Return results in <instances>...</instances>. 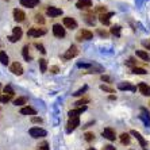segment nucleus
I'll return each mask as SVG.
<instances>
[{
  "label": "nucleus",
  "instance_id": "1",
  "mask_svg": "<svg viewBox=\"0 0 150 150\" xmlns=\"http://www.w3.org/2000/svg\"><path fill=\"white\" fill-rule=\"evenodd\" d=\"M46 34V30L45 28H39V27H33V28H28L27 35L31 37V38H39L41 35H45Z\"/></svg>",
  "mask_w": 150,
  "mask_h": 150
},
{
  "label": "nucleus",
  "instance_id": "2",
  "mask_svg": "<svg viewBox=\"0 0 150 150\" xmlns=\"http://www.w3.org/2000/svg\"><path fill=\"white\" fill-rule=\"evenodd\" d=\"M77 54H79V49H77V46L72 45L69 49L67 50V53H65V54L62 56V59H65V61H68V59H72V58H74Z\"/></svg>",
  "mask_w": 150,
  "mask_h": 150
},
{
  "label": "nucleus",
  "instance_id": "3",
  "mask_svg": "<svg viewBox=\"0 0 150 150\" xmlns=\"http://www.w3.org/2000/svg\"><path fill=\"white\" fill-rule=\"evenodd\" d=\"M28 134L33 138H43V137H46V131L43 129H41V127H31Z\"/></svg>",
  "mask_w": 150,
  "mask_h": 150
},
{
  "label": "nucleus",
  "instance_id": "4",
  "mask_svg": "<svg viewBox=\"0 0 150 150\" xmlns=\"http://www.w3.org/2000/svg\"><path fill=\"white\" fill-rule=\"evenodd\" d=\"M22 35H23V31H22V28L21 27H14L12 28V35H10L8 37V39H10V42H16L19 41V39L22 38Z\"/></svg>",
  "mask_w": 150,
  "mask_h": 150
},
{
  "label": "nucleus",
  "instance_id": "5",
  "mask_svg": "<svg viewBox=\"0 0 150 150\" xmlns=\"http://www.w3.org/2000/svg\"><path fill=\"white\" fill-rule=\"evenodd\" d=\"M92 38H93V34H92L89 30H81L76 37L77 41H89V39H92Z\"/></svg>",
  "mask_w": 150,
  "mask_h": 150
},
{
  "label": "nucleus",
  "instance_id": "6",
  "mask_svg": "<svg viewBox=\"0 0 150 150\" xmlns=\"http://www.w3.org/2000/svg\"><path fill=\"white\" fill-rule=\"evenodd\" d=\"M80 125V119L79 118H69V122L67 123V133H72L77 126Z\"/></svg>",
  "mask_w": 150,
  "mask_h": 150
},
{
  "label": "nucleus",
  "instance_id": "7",
  "mask_svg": "<svg viewBox=\"0 0 150 150\" xmlns=\"http://www.w3.org/2000/svg\"><path fill=\"white\" fill-rule=\"evenodd\" d=\"M53 34H54V37H57V38H64L67 33H65V28H64V26L54 25V26H53Z\"/></svg>",
  "mask_w": 150,
  "mask_h": 150
},
{
  "label": "nucleus",
  "instance_id": "8",
  "mask_svg": "<svg viewBox=\"0 0 150 150\" xmlns=\"http://www.w3.org/2000/svg\"><path fill=\"white\" fill-rule=\"evenodd\" d=\"M101 135L104 137V138H107L108 141H115V138H116L115 131H114L112 129H110V127H107V129L103 130V131H101Z\"/></svg>",
  "mask_w": 150,
  "mask_h": 150
},
{
  "label": "nucleus",
  "instance_id": "9",
  "mask_svg": "<svg viewBox=\"0 0 150 150\" xmlns=\"http://www.w3.org/2000/svg\"><path fill=\"white\" fill-rule=\"evenodd\" d=\"M64 26L67 28H77V22L74 21L72 16H67V18H64Z\"/></svg>",
  "mask_w": 150,
  "mask_h": 150
},
{
  "label": "nucleus",
  "instance_id": "10",
  "mask_svg": "<svg viewBox=\"0 0 150 150\" xmlns=\"http://www.w3.org/2000/svg\"><path fill=\"white\" fill-rule=\"evenodd\" d=\"M76 7L79 10H88L92 7V0H79L76 3Z\"/></svg>",
  "mask_w": 150,
  "mask_h": 150
},
{
  "label": "nucleus",
  "instance_id": "11",
  "mask_svg": "<svg viewBox=\"0 0 150 150\" xmlns=\"http://www.w3.org/2000/svg\"><path fill=\"white\" fill-rule=\"evenodd\" d=\"M46 12H47V15H49L50 18H56V16H58V15H62V10H61V8L53 7V6L47 7Z\"/></svg>",
  "mask_w": 150,
  "mask_h": 150
},
{
  "label": "nucleus",
  "instance_id": "12",
  "mask_svg": "<svg viewBox=\"0 0 150 150\" xmlns=\"http://www.w3.org/2000/svg\"><path fill=\"white\" fill-rule=\"evenodd\" d=\"M114 16V12H105V14H101L99 15V21H100V23H103V25H110V19Z\"/></svg>",
  "mask_w": 150,
  "mask_h": 150
},
{
  "label": "nucleus",
  "instance_id": "13",
  "mask_svg": "<svg viewBox=\"0 0 150 150\" xmlns=\"http://www.w3.org/2000/svg\"><path fill=\"white\" fill-rule=\"evenodd\" d=\"M85 110H87V105H83V107H79L76 110H70L68 115H69V118H79V115H81Z\"/></svg>",
  "mask_w": 150,
  "mask_h": 150
},
{
  "label": "nucleus",
  "instance_id": "14",
  "mask_svg": "<svg viewBox=\"0 0 150 150\" xmlns=\"http://www.w3.org/2000/svg\"><path fill=\"white\" fill-rule=\"evenodd\" d=\"M10 69H11V72H12L14 74H18V76L23 74V67H22L19 62H14L10 67Z\"/></svg>",
  "mask_w": 150,
  "mask_h": 150
},
{
  "label": "nucleus",
  "instance_id": "15",
  "mask_svg": "<svg viewBox=\"0 0 150 150\" xmlns=\"http://www.w3.org/2000/svg\"><path fill=\"white\" fill-rule=\"evenodd\" d=\"M130 134H131V135H134V137H135V138H137V139H138V142L141 143V146H142L143 149H147V142H146V141H145V138H143V137L141 135V134L138 133V131H135V130H133V131H131V133H130Z\"/></svg>",
  "mask_w": 150,
  "mask_h": 150
},
{
  "label": "nucleus",
  "instance_id": "16",
  "mask_svg": "<svg viewBox=\"0 0 150 150\" xmlns=\"http://www.w3.org/2000/svg\"><path fill=\"white\" fill-rule=\"evenodd\" d=\"M14 19L16 22H23L26 19V14L19 8H15L14 10Z\"/></svg>",
  "mask_w": 150,
  "mask_h": 150
},
{
  "label": "nucleus",
  "instance_id": "17",
  "mask_svg": "<svg viewBox=\"0 0 150 150\" xmlns=\"http://www.w3.org/2000/svg\"><path fill=\"white\" fill-rule=\"evenodd\" d=\"M21 4L23 6V7L34 8L39 4V0H21Z\"/></svg>",
  "mask_w": 150,
  "mask_h": 150
},
{
  "label": "nucleus",
  "instance_id": "18",
  "mask_svg": "<svg viewBox=\"0 0 150 150\" xmlns=\"http://www.w3.org/2000/svg\"><path fill=\"white\" fill-rule=\"evenodd\" d=\"M118 88H119V89H122V91H133V92L137 91V87L131 85L130 83H120L118 85Z\"/></svg>",
  "mask_w": 150,
  "mask_h": 150
},
{
  "label": "nucleus",
  "instance_id": "19",
  "mask_svg": "<svg viewBox=\"0 0 150 150\" xmlns=\"http://www.w3.org/2000/svg\"><path fill=\"white\" fill-rule=\"evenodd\" d=\"M138 89H139V92L143 95V96H150V87L147 84L141 83L139 85H138Z\"/></svg>",
  "mask_w": 150,
  "mask_h": 150
},
{
  "label": "nucleus",
  "instance_id": "20",
  "mask_svg": "<svg viewBox=\"0 0 150 150\" xmlns=\"http://www.w3.org/2000/svg\"><path fill=\"white\" fill-rule=\"evenodd\" d=\"M21 114L22 115H33L34 116V115H37V111H35L33 107H28L27 105V107H23V108L21 110Z\"/></svg>",
  "mask_w": 150,
  "mask_h": 150
},
{
  "label": "nucleus",
  "instance_id": "21",
  "mask_svg": "<svg viewBox=\"0 0 150 150\" xmlns=\"http://www.w3.org/2000/svg\"><path fill=\"white\" fill-rule=\"evenodd\" d=\"M0 62L3 64V65H7L8 62H10V58H8V56H7V53L6 52H0Z\"/></svg>",
  "mask_w": 150,
  "mask_h": 150
},
{
  "label": "nucleus",
  "instance_id": "22",
  "mask_svg": "<svg viewBox=\"0 0 150 150\" xmlns=\"http://www.w3.org/2000/svg\"><path fill=\"white\" fill-rule=\"evenodd\" d=\"M137 56L139 57L141 59H143V61H149L150 59V57H149V54H147L146 52H143V50H137Z\"/></svg>",
  "mask_w": 150,
  "mask_h": 150
},
{
  "label": "nucleus",
  "instance_id": "23",
  "mask_svg": "<svg viewBox=\"0 0 150 150\" xmlns=\"http://www.w3.org/2000/svg\"><path fill=\"white\" fill-rule=\"evenodd\" d=\"M39 68H41V72L42 73H45L46 70H47V61L45 58H41L39 59Z\"/></svg>",
  "mask_w": 150,
  "mask_h": 150
},
{
  "label": "nucleus",
  "instance_id": "24",
  "mask_svg": "<svg viewBox=\"0 0 150 150\" xmlns=\"http://www.w3.org/2000/svg\"><path fill=\"white\" fill-rule=\"evenodd\" d=\"M120 142H122L123 145H129L130 143V134H127V133L120 134Z\"/></svg>",
  "mask_w": 150,
  "mask_h": 150
},
{
  "label": "nucleus",
  "instance_id": "25",
  "mask_svg": "<svg viewBox=\"0 0 150 150\" xmlns=\"http://www.w3.org/2000/svg\"><path fill=\"white\" fill-rule=\"evenodd\" d=\"M27 103V98H25V96H22V98H18L14 100V104L15 105H22V104H26Z\"/></svg>",
  "mask_w": 150,
  "mask_h": 150
},
{
  "label": "nucleus",
  "instance_id": "26",
  "mask_svg": "<svg viewBox=\"0 0 150 150\" xmlns=\"http://www.w3.org/2000/svg\"><path fill=\"white\" fill-rule=\"evenodd\" d=\"M28 46H25L23 47V50H22V53H23V57H25V59L26 61H30L31 59V56H30V52H28Z\"/></svg>",
  "mask_w": 150,
  "mask_h": 150
},
{
  "label": "nucleus",
  "instance_id": "27",
  "mask_svg": "<svg viewBox=\"0 0 150 150\" xmlns=\"http://www.w3.org/2000/svg\"><path fill=\"white\" fill-rule=\"evenodd\" d=\"M111 34L116 35V37H120V26L119 25H115L111 27Z\"/></svg>",
  "mask_w": 150,
  "mask_h": 150
},
{
  "label": "nucleus",
  "instance_id": "28",
  "mask_svg": "<svg viewBox=\"0 0 150 150\" xmlns=\"http://www.w3.org/2000/svg\"><path fill=\"white\" fill-rule=\"evenodd\" d=\"M84 21L87 22L88 25H95V18H93V15H89V14L84 15Z\"/></svg>",
  "mask_w": 150,
  "mask_h": 150
},
{
  "label": "nucleus",
  "instance_id": "29",
  "mask_svg": "<svg viewBox=\"0 0 150 150\" xmlns=\"http://www.w3.org/2000/svg\"><path fill=\"white\" fill-rule=\"evenodd\" d=\"M84 138H85L87 142H92V141L95 139V134L93 133H85L84 134Z\"/></svg>",
  "mask_w": 150,
  "mask_h": 150
},
{
  "label": "nucleus",
  "instance_id": "30",
  "mask_svg": "<svg viewBox=\"0 0 150 150\" xmlns=\"http://www.w3.org/2000/svg\"><path fill=\"white\" fill-rule=\"evenodd\" d=\"M133 73L135 74H146V70L143 69V68H133Z\"/></svg>",
  "mask_w": 150,
  "mask_h": 150
},
{
  "label": "nucleus",
  "instance_id": "31",
  "mask_svg": "<svg viewBox=\"0 0 150 150\" xmlns=\"http://www.w3.org/2000/svg\"><path fill=\"white\" fill-rule=\"evenodd\" d=\"M4 95H10V96H14L15 92H14V89H12L10 85H7V87L4 88Z\"/></svg>",
  "mask_w": 150,
  "mask_h": 150
},
{
  "label": "nucleus",
  "instance_id": "32",
  "mask_svg": "<svg viewBox=\"0 0 150 150\" xmlns=\"http://www.w3.org/2000/svg\"><path fill=\"white\" fill-rule=\"evenodd\" d=\"M100 89L101 91H104V92H108V93H114V89H112L111 87H108V85H100Z\"/></svg>",
  "mask_w": 150,
  "mask_h": 150
},
{
  "label": "nucleus",
  "instance_id": "33",
  "mask_svg": "<svg viewBox=\"0 0 150 150\" xmlns=\"http://www.w3.org/2000/svg\"><path fill=\"white\" fill-rule=\"evenodd\" d=\"M11 98L12 96H10V95H3V96H0V103H8L11 100Z\"/></svg>",
  "mask_w": 150,
  "mask_h": 150
},
{
  "label": "nucleus",
  "instance_id": "34",
  "mask_svg": "<svg viewBox=\"0 0 150 150\" xmlns=\"http://www.w3.org/2000/svg\"><path fill=\"white\" fill-rule=\"evenodd\" d=\"M85 91H87V85H84L83 88H80L79 91H76V92H74V93H73V96H80V95H83Z\"/></svg>",
  "mask_w": 150,
  "mask_h": 150
},
{
  "label": "nucleus",
  "instance_id": "35",
  "mask_svg": "<svg viewBox=\"0 0 150 150\" xmlns=\"http://www.w3.org/2000/svg\"><path fill=\"white\" fill-rule=\"evenodd\" d=\"M126 65H127V67H134V68H135L137 61L134 58H129L127 61H126Z\"/></svg>",
  "mask_w": 150,
  "mask_h": 150
},
{
  "label": "nucleus",
  "instance_id": "36",
  "mask_svg": "<svg viewBox=\"0 0 150 150\" xmlns=\"http://www.w3.org/2000/svg\"><path fill=\"white\" fill-rule=\"evenodd\" d=\"M35 22H38V23H41V25H43L45 23V19H43V16L42 15H35Z\"/></svg>",
  "mask_w": 150,
  "mask_h": 150
},
{
  "label": "nucleus",
  "instance_id": "37",
  "mask_svg": "<svg viewBox=\"0 0 150 150\" xmlns=\"http://www.w3.org/2000/svg\"><path fill=\"white\" fill-rule=\"evenodd\" d=\"M88 101H89V100H88L87 98H84V99H81V100L76 101V104H77V105H81V107H83V104H87Z\"/></svg>",
  "mask_w": 150,
  "mask_h": 150
},
{
  "label": "nucleus",
  "instance_id": "38",
  "mask_svg": "<svg viewBox=\"0 0 150 150\" xmlns=\"http://www.w3.org/2000/svg\"><path fill=\"white\" fill-rule=\"evenodd\" d=\"M35 47H37V49H38L41 53H43V54L46 53V50H45V47H43V45H41V43H35Z\"/></svg>",
  "mask_w": 150,
  "mask_h": 150
},
{
  "label": "nucleus",
  "instance_id": "39",
  "mask_svg": "<svg viewBox=\"0 0 150 150\" xmlns=\"http://www.w3.org/2000/svg\"><path fill=\"white\" fill-rule=\"evenodd\" d=\"M38 150H49V145H47L46 142H43L42 145L38 146Z\"/></svg>",
  "mask_w": 150,
  "mask_h": 150
},
{
  "label": "nucleus",
  "instance_id": "40",
  "mask_svg": "<svg viewBox=\"0 0 150 150\" xmlns=\"http://www.w3.org/2000/svg\"><path fill=\"white\" fill-rule=\"evenodd\" d=\"M142 46L143 47H146L147 50H150V39H147V41H142Z\"/></svg>",
  "mask_w": 150,
  "mask_h": 150
},
{
  "label": "nucleus",
  "instance_id": "41",
  "mask_svg": "<svg viewBox=\"0 0 150 150\" xmlns=\"http://www.w3.org/2000/svg\"><path fill=\"white\" fill-rule=\"evenodd\" d=\"M31 122L33 123H42V119L38 118V116H33V118H31Z\"/></svg>",
  "mask_w": 150,
  "mask_h": 150
},
{
  "label": "nucleus",
  "instance_id": "42",
  "mask_svg": "<svg viewBox=\"0 0 150 150\" xmlns=\"http://www.w3.org/2000/svg\"><path fill=\"white\" fill-rule=\"evenodd\" d=\"M98 33H99V35H100V37H104V38H105V37H108V33L103 31V30H100V28L98 30Z\"/></svg>",
  "mask_w": 150,
  "mask_h": 150
},
{
  "label": "nucleus",
  "instance_id": "43",
  "mask_svg": "<svg viewBox=\"0 0 150 150\" xmlns=\"http://www.w3.org/2000/svg\"><path fill=\"white\" fill-rule=\"evenodd\" d=\"M96 11H98V12H101V14H105V7H103V6H99V7L96 8Z\"/></svg>",
  "mask_w": 150,
  "mask_h": 150
},
{
  "label": "nucleus",
  "instance_id": "44",
  "mask_svg": "<svg viewBox=\"0 0 150 150\" xmlns=\"http://www.w3.org/2000/svg\"><path fill=\"white\" fill-rule=\"evenodd\" d=\"M50 72H52V73H58V67H50Z\"/></svg>",
  "mask_w": 150,
  "mask_h": 150
},
{
  "label": "nucleus",
  "instance_id": "45",
  "mask_svg": "<svg viewBox=\"0 0 150 150\" xmlns=\"http://www.w3.org/2000/svg\"><path fill=\"white\" fill-rule=\"evenodd\" d=\"M101 80L107 81V83H111V77H110V76H101Z\"/></svg>",
  "mask_w": 150,
  "mask_h": 150
},
{
  "label": "nucleus",
  "instance_id": "46",
  "mask_svg": "<svg viewBox=\"0 0 150 150\" xmlns=\"http://www.w3.org/2000/svg\"><path fill=\"white\" fill-rule=\"evenodd\" d=\"M104 150H115V147L111 145H107V146H104Z\"/></svg>",
  "mask_w": 150,
  "mask_h": 150
},
{
  "label": "nucleus",
  "instance_id": "47",
  "mask_svg": "<svg viewBox=\"0 0 150 150\" xmlns=\"http://www.w3.org/2000/svg\"><path fill=\"white\" fill-rule=\"evenodd\" d=\"M88 150H96V149H93V147H89V149H88Z\"/></svg>",
  "mask_w": 150,
  "mask_h": 150
},
{
  "label": "nucleus",
  "instance_id": "48",
  "mask_svg": "<svg viewBox=\"0 0 150 150\" xmlns=\"http://www.w3.org/2000/svg\"><path fill=\"white\" fill-rule=\"evenodd\" d=\"M6 1H8V0H6Z\"/></svg>",
  "mask_w": 150,
  "mask_h": 150
}]
</instances>
